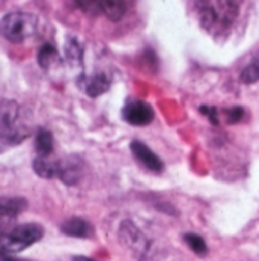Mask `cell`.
<instances>
[{
  "mask_svg": "<svg viewBox=\"0 0 259 261\" xmlns=\"http://www.w3.org/2000/svg\"><path fill=\"white\" fill-rule=\"evenodd\" d=\"M131 153L147 170H150L153 173H162L163 171V162L160 161V158L153 150H150L143 142L133 141L131 142Z\"/></svg>",
  "mask_w": 259,
  "mask_h": 261,
  "instance_id": "obj_7",
  "label": "cell"
},
{
  "mask_svg": "<svg viewBox=\"0 0 259 261\" xmlns=\"http://www.w3.org/2000/svg\"><path fill=\"white\" fill-rule=\"evenodd\" d=\"M43 236H44V231L37 223L15 225L0 242V257L5 260H9L12 255L40 242Z\"/></svg>",
  "mask_w": 259,
  "mask_h": 261,
  "instance_id": "obj_3",
  "label": "cell"
},
{
  "mask_svg": "<svg viewBox=\"0 0 259 261\" xmlns=\"http://www.w3.org/2000/svg\"><path fill=\"white\" fill-rule=\"evenodd\" d=\"M34 171L43 179H55L58 177L60 161L50 159L49 156H37L32 162Z\"/></svg>",
  "mask_w": 259,
  "mask_h": 261,
  "instance_id": "obj_11",
  "label": "cell"
},
{
  "mask_svg": "<svg viewBox=\"0 0 259 261\" xmlns=\"http://www.w3.org/2000/svg\"><path fill=\"white\" fill-rule=\"evenodd\" d=\"M226 115H227V122H229V124H235V122H238V121L243 119L244 112H243V109L235 107V109H229V110L226 112Z\"/></svg>",
  "mask_w": 259,
  "mask_h": 261,
  "instance_id": "obj_18",
  "label": "cell"
},
{
  "mask_svg": "<svg viewBox=\"0 0 259 261\" xmlns=\"http://www.w3.org/2000/svg\"><path fill=\"white\" fill-rule=\"evenodd\" d=\"M202 112L205 113V115H208V118L214 122V124H217L218 122V118H217V110L214 109V107H202Z\"/></svg>",
  "mask_w": 259,
  "mask_h": 261,
  "instance_id": "obj_21",
  "label": "cell"
},
{
  "mask_svg": "<svg viewBox=\"0 0 259 261\" xmlns=\"http://www.w3.org/2000/svg\"><path fill=\"white\" fill-rule=\"evenodd\" d=\"M72 261H96V260H92V258H87V257H73V260Z\"/></svg>",
  "mask_w": 259,
  "mask_h": 261,
  "instance_id": "obj_22",
  "label": "cell"
},
{
  "mask_svg": "<svg viewBox=\"0 0 259 261\" xmlns=\"http://www.w3.org/2000/svg\"><path fill=\"white\" fill-rule=\"evenodd\" d=\"M61 231L66 234V236H70V237H76V239H89L93 236V228L92 225L81 219V217H72V219H67L63 225H61Z\"/></svg>",
  "mask_w": 259,
  "mask_h": 261,
  "instance_id": "obj_10",
  "label": "cell"
},
{
  "mask_svg": "<svg viewBox=\"0 0 259 261\" xmlns=\"http://www.w3.org/2000/svg\"><path fill=\"white\" fill-rule=\"evenodd\" d=\"M67 55L70 58H81V49L79 46L76 44V41H70V44L67 46Z\"/></svg>",
  "mask_w": 259,
  "mask_h": 261,
  "instance_id": "obj_20",
  "label": "cell"
},
{
  "mask_svg": "<svg viewBox=\"0 0 259 261\" xmlns=\"http://www.w3.org/2000/svg\"><path fill=\"white\" fill-rule=\"evenodd\" d=\"M122 116L131 125L143 127L154 119V110L150 104L143 101H131L124 107Z\"/></svg>",
  "mask_w": 259,
  "mask_h": 261,
  "instance_id": "obj_6",
  "label": "cell"
},
{
  "mask_svg": "<svg viewBox=\"0 0 259 261\" xmlns=\"http://www.w3.org/2000/svg\"><path fill=\"white\" fill-rule=\"evenodd\" d=\"M110 87V80L104 73H98L95 76H90L85 83V92L89 96L96 98L102 93H105Z\"/></svg>",
  "mask_w": 259,
  "mask_h": 261,
  "instance_id": "obj_13",
  "label": "cell"
},
{
  "mask_svg": "<svg viewBox=\"0 0 259 261\" xmlns=\"http://www.w3.org/2000/svg\"><path fill=\"white\" fill-rule=\"evenodd\" d=\"M37 29V20L26 12H9L0 20V34L11 43H21Z\"/></svg>",
  "mask_w": 259,
  "mask_h": 261,
  "instance_id": "obj_4",
  "label": "cell"
},
{
  "mask_svg": "<svg viewBox=\"0 0 259 261\" xmlns=\"http://www.w3.org/2000/svg\"><path fill=\"white\" fill-rule=\"evenodd\" d=\"M119 237L121 242L134 254V257L140 261H148L151 255V243L133 222H122L119 228Z\"/></svg>",
  "mask_w": 259,
  "mask_h": 261,
  "instance_id": "obj_5",
  "label": "cell"
},
{
  "mask_svg": "<svg viewBox=\"0 0 259 261\" xmlns=\"http://www.w3.org/2000/svg\"><path fill=\"white\" fill-rule=\"evenodd\" d=\"M183 239H185L186 245H188L197 255H206V254H208V246H206L205 240H203L200 236H197V234H186Z\"/></svg>",
  "mask_w": 259,
  "mask_h": 261,
  "instance_id": "obj_15",
  "label": "cell"
},
{
  "mask_svg": "<svg viewBox=\"0 0 259 261\" xmlns=\"http://www.w3.org/2000/svg\"><path fill=\"white\" fill-rule=\"evenodd\" d=\"M56 60V50L53 46L50 44H44L41 49H40V54H38V61L43 67H49L50 63Z\"/></svg>",
  "mask_w": 259,
  "mask_h": 261,
  "instance_id": "obj_16",
  "label": "cell"
},
{
  "mask_svg": "<svg viewBox=\"0 0 259 261\" xmlns=\"http://www.w3.org/2000/svg\"><path fill=\"white\" fill-rule=\"evenodd\" d=\"M238 11V0H197L200 23L214 34L229 29L237 20Z\"/></svg>",
  "mask_w": 259,
  "mask_h": 261,
  "instance_id": "obj_1",
  "label": "cell"
},
{
  "mask_svg": "<svg viewBox=\"0 0 259 261\" xmlns=\"http://www.w3.org/2000/svg\"><path fill=\"white\" fill-rule=\"evenodd\" d=\"M35 151L38 156H49L53 151V136L50 132L40 128L35 136Z\"/></svg>",
  "mask_w": 259,
  "mask_h": 261,
  "instance_id": "obj_14",
  "label": "cell"
},
{
  "mask_svg": "<svg viewBox=\"0 0 259 261\" xmlns=\"http://www.w3.org/2000/svg\"><path fill=\"white\" fill-rule=\"evenodd\" d=\"M29 136V128L23 119L21 109L15 101H0V141L20 144Z\"/></svg>",
  "mask_w": 259,
  "mask_h": 261,
  "instance_id": "obj_2",
  "label": "cell"
},
{
  "mask_svg": "<svg viewBox=\"0 0 259 261\" xmlns=\"http://www.w3.org/2000/svg\"><path fill=\"white\" fill-rule=\"evenodd\" d=\"M259 80V63L255 61L252 64H249L243 72H241V81L246 84H252L256 83Z\"/></svg>",
  "mask_w": 259,
  "mask_h": 261,
  "instance_id": "obj_17",
  "label": "cell"
},
{
  "mask_svg": "<svg viewBox=\"0 0 259 261\" xmlns=\"http://www.w3.org/2000/svg\"><path fill=\"white\" fill-rule=\"evenodd\" d=\"M75 2H76V5H78L82 11H85V12H90V14L98 12L96 2H95V0H75Z\"/></svg>",
  "mask_w": 259,
  "mask_h": 261,
  "instance_id": "obj_19",
  "label": "cell"
},
{
  "mask_svg": "<svg viewBox=\"0 0 259 261\" xmlns=\"http://www.w3.org/2000/svg\"><path fill=\"white\" fill-rule=\"evenodd\" d=\"M95 2H96L98 12H102L111 21H118L127 14L133 0H95Z\"/></svg>",
  "mask_w": 259,
  "mask_h": 261,
  "instance_id": "obj_9",
  "label": "cell"
},
{
  "mask_svg": "<svg viewBox=\"0 0 259 261\" xmlns=\"http://www.w3.org/2000/svg\"><path fill=\"white\" fill-rule=\"evenodd\" d=\"M27 206L23 197H0V217L15 219Z\"/></svg>",
  "mask_w": 259,
  "mask_h": 261,
  "instance_id": "obj_12",
  "label": "cell"
},
{
  "mask_svg": "<svg viewBox=\"0 0 259 261\" xmlns=\"http://www.w3.org/2000/svg\"><path fill=\"white\" fill-rule=\"evenodd\" d=\"M82 176V161L79 158L70 156L60 161L58 167V179L66 185H76Z\"/></svg>",
  "mask_w": 259,
  "mask_h": 261,
  "instance_id": "obj_8",
  "label": "cell"
}]
</instances>
